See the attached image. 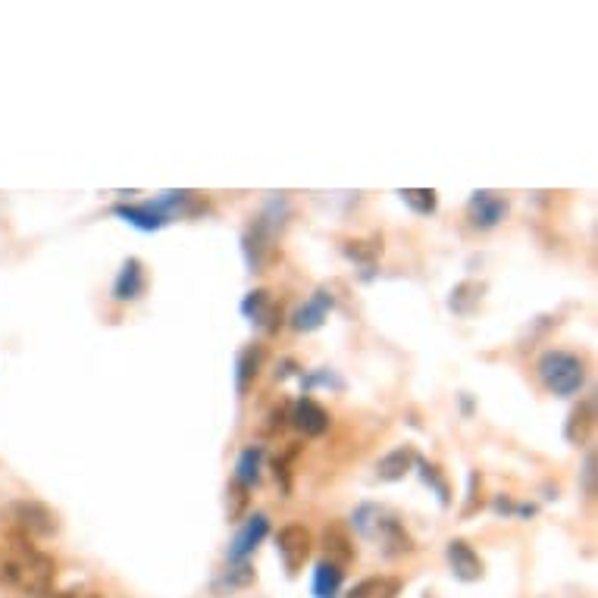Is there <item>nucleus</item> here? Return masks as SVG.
Listing matches in <instances>:
<instances>
[{
	"mask_svg": "<svg viewBox=\"0 0 598 598\" xmlns=\"http://www.w3.org/2000/svg\"><path fill=\"white\" fill-rule=\"evenodd\" d=\"M285 426H292V404H289V401L276 404V408L267 414V423H263V433H267V436H279Z\"/></svg>",
	"mask_w": 598,
	"mask_h": 598,
	"instance_id": "obj_27",
	"label": "nucleus"
},
{
	"mask_svg": "<svg viewBox=\"0 0 598 598\" xmlns=\"http://www.w3.org/2000/svg\"><path fill=\"white\" fill-rule=\"evenodd\" d=\"M417 464V451H414V445H398V448H392L386 458H379V464H376V476L382 483H398V480H404V476L411 473V467Z\"/></svg>",
	"mask_w": 598,
	"mask_h": 598,
	"instance_id": "obj_14",
	"label": "nucleus"
},
{
	"mask_svg": "<svg viewBox=\"0 0 598 598\" xmlns=\"http://www.w3.org/2000/svg\"><path fill=\"white\" fill-rule=\"evenodd\" d=\"M260 464H263V448L260 445H248L235 461V486L254 489L257 480H260Z\"/></svg>",
	"mask_w": 598,
	"mask_h": 598,
	"instance_id": "obj_18",
	"label": "nucleus"
},
{
	"mask_svg": "<svg viewBox=\"0 0 598 598\" xmlns=\"http://www.w3.org/2000/svg\"><path fill=\"white\" fill-rule=\"evenodd\" d=\"M483 292H486L483 282H461V285H454V292H451V298H448V307H451L458 317H470L473 310H476V304H480Z\"/></svg>",
	"mask_w": 598,
	"mask_h": 598,
	"instance_id": "obj_20",
	"label": "nucleus"
},
{
	"mask_svg": "<svg viewBox=\"0 0 598 598\" xmlns=\"http://www.w3.org/2000/svg\"><path fill=\"white\" fill-rule=\"evenodd\" d=\"M298 451H301V445H289L285 448L279 458L273 461V467H276V480L282 483V492H292V464H295V458H298Z\"/></svg>",
	"mask_w": 598,
	"mask_h": 598,
	"instance_id": "obj_26",
	"label": "nucleus"
},
{
	"mask_svg": "<svg viewBox=\"0 0 598 598\" xmlns=\"http://www.w3.org/2000/svg\"><path fill=\"white\" fill-rule=\"evenodd\" d=\"M113 213L116 217H123L129 226H135V229H141V232H160L166 223L163 213H157L154 207H151V201H145V204H138V207H126V204H116L113 207Z\"/></svg>",
	"mask_w": 598,
	"mask_h": 598,
	"instance_id": "obj_16",
	"label": "nucleus"
},
{
	"mask_svg": "<svg viewBox=\"0 0 598 598\" xmlns=\"http://www.w3.org/2000/svg\"><path fill=\"white\" fill-rule=\"evenodd\" d=\"M270 533V520L267 514H251L245 523H242V530L235 533V539L229 542V552H226V561L229 564H242L254 555V548L263 542V536Z\"/></svg>",
	"mask_w": 598,
	"mask_h": 598,
	"instance_id": "obj_7",
	"label": "nucleus"
},
{
	"mask_svg": "<svg viewBox=\"0 0 598 598\" xmlns=\"http://www.w3.org/2000/svg\"><path fill=\"white\" fill-rule=\"evenodd\" d=\"M44 598H98V595L85 592V589H66V592H54V595H44Z\"/></svg>",
	"mask_w": 598,
	"mask_h": 598,
	"instance_id": "obj_32",
	"label": "nucleus"
},
{
	"mask_svg": "<svg viewBox=\"0 0 598 598\" xmlns=\"http://www.w3.org/2000/svg\"><path fill=\"white\" fill-rule=\"evenodd\" d=\"M329 423H332L329 411L323 408L320 401L310 398V395H304V398H298L292 404V426L301 429L307 439H320L326 429H329Z\"/></svg>",
	"mask_w": 598,
	"mask_h": 598,
	"instance_id": "obj_9",
	"label": "nucleus"
},
{
	"mask_svg": "<svg viewBox=\"0 0 598 598\" xmlns=\"http://www.w3.org/2000/svg\"><path fill=\"white\" fill-rule=\"evenodd\" d=\"M480 489H483V480H480V473H470V480H467V505H464V517H470L476 508H480Z\"/></svg>",
	"mask_w": 598,
	"mask_h": 598,
	"instance_id": "obj_29",
	"label": "nucleus"
},
{
	"mask_svg": "<svg viewBox=\"0 0 598 598\" xmlns=\"http://www.w3.org/2000/svg\"><path fill=\"white\" fill-rule=\"evenodd\" d=\"M0 583H7L26 598H44L54 592L57 561L35 548L32 539L13 533L7 545H0Z\"/></svg>",
	"mask_w": 598,
	"mask_h": 598,
	"instance_id": "obj_1",
	"label": "nucleus"
},
{
	"mask_svg": "<svg viewBox=\"0 0 598 598\" xmlns=\"http://www.w3.org/2000/svg\"><path fill=\"white\" fill-rule=\"evenodd\" d=\"M276 229H279V223L273 217V201H270V207L254 220V226H248V232L242 238V251H245V260H248L251 273H260V267L267 263V254L273 248Z\"/></svg>",
	"mask_w": 598,
	"mask_h": 598,
	"instance_id": "obj_6",
	"label": "nucleus"
},
{
	"mask_svg": "<svg viewBox=\"0 0 598 598\" xmlns=\"http://www.w3.org/2000/svg\"><path fill=\"white\" fill-rule=\"evenodd\" d=\"M345 254H348L351 260L373 263V260L382 254V242H379V238H373L370 245H367V242H348V245H345Z\"/></svg>",
	"mask_w": 598,
	"mask_h": 598,
	"instance_id": "obj_28",
	"label": "nucleus"
},
{
	"mask_svg": "<svg viewBox=\"0 0 598 598\" xmlns=\"http://www.w3.org/2000/svg\"><path fill=\"white\" fill-rule=\"evenodd\" d=\"M414 467H420V476H423V483L426 486H433L436 489V495H439V501L448 508L451 505V492H448V483H445V476L439 473V467L436 464H426L423 458H417V464Z\"/></svg>",
	"mask_w": 598,
	"mask_h": 598,
	"instance_id": "obj_24",
	"label": "nucleus"
},
{
	"mask_svg": "<svg viewBox=\"0 0 598 598\" xmlns=\"http://www.w3.org/2000/svg\"><path fill=\"white\" fill-rule=\"evenodd\" d=\"M242 314L257 326V329H267L273 332L279 326V304L273 298V292L267 289H257L242 301Z\"/></svg>",
	"mask_w": 598,
	"mask_h": 598,
	"instance_id": "obj_13",
	"label": "nucleus"
},
{
	"mask_svg": "<svg viewBox=\"0 0 598 598\" xmlns=\"http://www.w3.org/2000/svg\"><path fill=\"white\" fill-rule=\"evenodd\" d=\"M276 552L282 558V567L289 577H298L301 567L307 564L310 552H314V536L304 523H285L276 536Z\"/></svg>",
	"mask_w": 598,
	"mask_h": 598,
	"instance_id": "obj_5",
	"label": "nucleus"
},
{
	"mask_svg": "<svg viewBox=\"0 0 598 598\" xmlns=\"http://www.w3.org/2000/svg\"><path fill=\"white\" fill-rule=\"evenodd\" d=\"M536 370L539 379L545 382V389L561 398L577 395L586 386V364L570 351H545Z\"/></svg>",
	"mask_w": 598,
	"mask_h": 598,
	"instance_id": "obj_3",
	"label": "nucleus"
},
{
	"mask_svg": "<svg viewBox=\"0 0 598 598\" xmlns=\"http://www.w3.org/2000/svg\"><path fill=\"white\" fill-rule=\"evenodd\" d=\"M592 423H595V404H592V398H586V401H580V408H573L570 417H567V426H564L567 442L583 445L586 436H589V429H592Z\"/></svg>",
	"mask_w": 598,
	"mask_h": 598,
	"instance_id": "obj_19",
	"label": "nucleus"
},
{
	"mask_svg": "<svg viewBox=\"0 0 598 598\" xmlns=\"http://www.w3.org/2000/svg\"><path fill=\"white\" fill-rule=\"evenodd\" d=\"M467 210H470V223L476 229H495L501 220L508 217V201L498 198L495 191H476L467 204Z\"/></svg>",
	"mask_w": 598,
	"mask_h": 598,
	"instance_id": "obj_11",
	"label": "nucleus"
},
{
	"mask_svg": "<svg viewBox=\"0 0 598 598\" xmlns=\"http://www.w3.org/2000/svg\"><path fill=\"white\" fill-rule=\"evenodd\" d=\"M329 310H332V295L326 289L314 292L292 314V329H298V332H317L329 320Z\"/></svg>",
	"mask_w": 598,
	"mask_h": 598,
	"instance_id": "obj_12",
	"label": "nucleus"
},
{
	"mask_svg": "<svg viewBox=\"0 0 598 598\" xmlns=\"http://www.w3.org/2000/svg\"><path fill=\"white\" fill-rule=\"evenodd\" d=\"M398 195L414 213H420V217H429V213L439 210V195L433 188H401Z\"/></svg>",
	"mask_w": 598,
	"mask_h": 598,
	"instance_id": "obj_23",
	"label": "nucleus"
},
{
	"mask_svg": "<svg viewBox=\"0 0 598 598\" xmlns=\"http://www.w3.org/2000/svg\"><path fill=\"white\" fill-rule=\"evenodd\" d=\"M323 561L326 564H336L339 570H345L354 558H357V548H354V539L348 533V526L332 520L323 526Z\"/></svg>",
	"mask_w": 598,
	"mask_h": 598,
	"instance_id": "obj_8",
	"label": "nucleus"
},
{
	"mask_svg": "<svg viewBox=\"0 0 598 598\" xmlns=\"http://www.w3.org/2000/svg\"><path fill=\"white\" fill-rule=\"evenodd\" d=\"M342 580H345V570H339L336 564L320 561L317 570H314V595L317 598H339Z\"/></svg>",
	"mask_w": 598,
	"mask_h": 598,
	"instance_id": "obj_22",
	"label": "nucleus"
},
{
	"mask_svg": "<svg viewBox=\"0 0 598 598\" xmlns=\"http://www.w3.org/2000/svg\"><path fill=\"white\" fill-rule=\"evenodd\" d=\"M351 526L364 539H376L379 548H382V555H389V558L411 555L414 548H417L414 539H411V533L404 530V523L395 514L382 511L376 505H361V508H357L354 517H351Z\"/></svg>",
	"mask_w": 598,
	"mask_h": 598,
	"instance_id": "obj_2",
	"label": "nucleus"
},
{
	"mask_svg": "<svg viewBox=\"0 0 598 598\" xmlns=\"http://www.w3.org/2000/svg\"><path fill=\"white\" fill-rule=\"evenodd\" d=\"M445 555H448V567L451 573L458 577L461 583H476V580H483V558L473 552V545L464 542V539H451L448 548H445Z\"/></svg>",
	"mask_w": 598,
	"mask_h": 598,
	"instance_id": "obj_10",
	"label": "nucleus"
},
{
	"mask_svg": "<svg viewBox=\"0 0 598 598\" xmlns=\"http://www.w3.org/2000/svg\"><path fill=\"white\" fill-rule=\"evenodd\" d=\"M10 520L16 536L26 539H47L57 533V514L47 505H41V501H13Z\"/></svg>",
	"mask_w": 598,
	"mask_h": 598,
	"instance_id": "obj_4",
	"label": "nucleus"
},
{
	"mask_svg": "<svg viewBox=\"0 0 598 598\" xmlns=\"http://www.w3.org/2000/svg\"><path fill=\"white\" fill-rule=\"evenodd\" d=\"M260 364H263V348L260 345H251L235 357V392L238 395H245L251 389V382L260 373Z\"/></svg>",
	"mask_w": 598,
	"mask_h": 598,
	"instance_id": "obj_17",
	"label": "nucleus"
},
{
	"mask_svg": "<svg viewBox=\"0 0 598 598\" xmlns=\"http://www.w3.org/2000/svg\"><path fill=\"white\" fill-rule=\"evenodd\" d=\"M314 386H336V389H342V379H336L329 370H320V373H310L304 379V392H310Z\"/></svg>",
	"mask_w": 598,
	"mask_h": 598,
	"instance_id": "obj_30",
	"label": "nucleus"
},
{
	"mask_svg": "<svg viewBox=\"0 0 598 598\" xmlns=\"http://www.w3.org/2000/svg\"><path fill=\"white\" fill-rule=\"evenodd\" d=\"M251 580H254V570H251V564H248V561H242V564H232V567L226 570V577L217 583V592H235V589L248 586Z\"/></svg>",
	"mask_w": 598,
	"mask_h": 598,
	"instance_id": "obj_25",
	"label": "nucleus"
},
{
	"mask_svg": "<svg viewBox=\"0 0 598 598\" xmlns=\"http://www.w3.org/2000/svg\"><path fill=\"white\" fill-rule=\"evenodd\" d=\"M401 595V580L395 577H367L357 583L345 598H398Z\"/></svg>",
	"mask_w": 598,
	"mask_h": 598,
	"instance_id": "obj_21",
	"label": "nucleus"
},
{
	"mask_svg": "<svg viewBox=\"0 0 598 598\" xmlns=\"http://www.w3.org/2000/svg\"><path fill=\"white\" fill-rule=\"evenodd\" d=\"M583 480H586V486H583V489H586V495H592V492H595V454H592V451L586 454V467H583Z\"/></svg>",
	"mask_w": 598,
	"mask_h": 598,
	"instance_id": "obj_31",
	"label": "nucleus"
},
{
	"mask_svg": "<svg viewBox=\"0 0 598 598\" xmlns=\"http://www.w3.org/2000/svg\"><path fill=\"white\" fill-rule=\"evenodd\" d=\"M141 292H145V267H141L138 257H129L119 270L116 282H113V298L116 301H135Z\"/></svg>",
	"mask_w": 598,
	"mask_h": 598,
	"instance_id": "obj_15",
	"label": "nucleus"
}]
</instances>
